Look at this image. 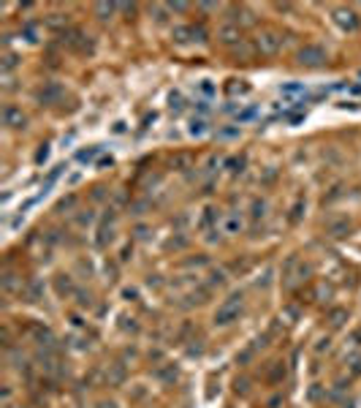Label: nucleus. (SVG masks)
<instances>
[{
    "label": "nucleus",
    "mask_w": 361,
    "mask_h": 408,
    "mask_svg": "<svg viewBox=\"0 0 361 408\" xmlns=\"http://www.w3.org/2000/svg\"><path fill=\"white\" fill-rule=\"evenodd\" d=\"M282 33L280 30H274V27H264L261 33L255 36V41H253V49L258 54H264V57H272V54H277L282 49Z\"/></svg>",
    "instance_id": "f257e3e1"
},
{
    "label": "nucleus",
    "mask_w": 361,
    "mask_h": 408,
    "mask_svg": "<svg viewBox=\"0 0 361 408\" xmlns=\"http://www.w3.org/2000/svg\"><path fill=\"white\" fill-rule=\"evenodd\" d=\"M242 308H245V297H242V294H231L228 300H225L220 308H217V313H215V324H217V327H228L231 321L239 318Z\"/></svg>",
    "instance_id": "f03ea898"
},
{
    "label": "nucleus",
    "mask_w": 361,
    "mask_h": 408,
    "mask_svg": "<svg viewBox=\"0 0 361 408\" xmlns=\"http://www.w3.org/2000/svg\"><path fill=\"white\" fill-rule=\"evenodd\" d=\"M326 60H329V54H326L323 46H318V44H307L296 52V63L304 66V68H320V66H326Z\"/></svg>",
    "instance_id": "7ed1b4c3"
},
{
    "label": "nucleus",
    "mask_w": 361,
    "mask_h": 408,
    "mask_svg": "<svg viewBox=\"0 0 361 408\" xmlns=\"http://www.w3.org/2000/svg\"><path fill=\"white\" fill-rule=\"evenodd\" d=\"M62 41L68 44V49H74V52H79V54H90V52H92L90 36H84L82 30H76V27H68L65 33H62Z\"/></svg>",
    "instance_id": "20e7f679"
},
{
    "label": "nucleus",
    "mask_w": 361,
    "mask_h": 408,
    "mask_svg": "<svg viewBox=\"0 0 361 408\" xmlns=\"http://www.w3.org/2000/svg\"><path fill=\"white\" fill-rule=\"evenodd\" d=\"M332 17H334V22L340 25L342 30H348V33H356V30L361 27V19H358V14L353 11V9H334L332 11Z\"/></svg>",
    "instance_id": "39448f33"
},
{
    "label": "nucleus",
    "mask_w": 361,
    "mask_h": 408,
    "mask_svg": "<svg viewBox=\"0 0 361 408\" xmlns=\"http://www.w3.org/2000/svg\"><path fill=\"white\" fill-rule=\"evenodd\" d=\"M217 41L223 46H237L242 44V27L239 22H225V25L217 27Z\"/></svg>",
    "instance_id": "423d86ee"
},
{
    "label": "nucleus",
    "mask_w": 361,
    "mask_h": 408,
    "mask_svg": "<svg viewBox=\"0 0 361 408\" xmlns=\"http://www.w3.org/2000/svg\"><path fill=\"white\" fill-rule=\"evenodd\" d=\"M3 123L9 125V128H14V131L27 128V117H25V112H22L19 106H14V104L3 106Z\"/></svg>",
    "instance_id": "0eeeda50"
},
{
    "label": "nucleus",
    "mask_w": 361,
    "mask_h": 408,
    "mask_svg": "<svg viewBox=\"0 0 361 408\" xmlns=\"http://www.w3.org/2000/svg\"><path fill=\"white\" fill-rule=\"evenodd\" d=\"M60 96H62V90L57 88V84H44V88L36 93V98L41 101V104H54Z\"/></svg>",
    "instance_id": "6e6552de"
},
{
    "label": "nucleus",
    "mask_w": 361,
    "mask_h": 408,
    "mask_svg": "<svg viewBox=\"0 0 361 408\" xmlns=\"http://www.w3.org/2000/svg\"><path fill=\"white\" fill-rule=\"evenodd\" d=\"M225 93H228V96H247L250 84L245 79H228L225 82Z\"/></svg>",
    "instance_id": "1a4fd4ad"
},
{
    "label": "nucleus",
    "mask_w": 361,
    "mask_h": 408,
    "mask_svg": "<svg viewBox=\"0 0 361 408\" xmlns=\"http://www.w3.org/2000/svg\"><path fill=\"white\" fill-rule=\"evenodd\" d=\"M171 36H174V41H177V44H187V41H193V25H177Z\"/></svg>",
    "instance_id": "9d476101"
},
{
    "label": "nucleus",
    "mask_w": 361,
    "mask_h": 408,
    "mask_svg": "<svg viewBox=\"0 0 361 408\" xmlns=\"http://www.w3.org/2000/svg\"><path fill=\"white\" fill-rule=\"evenodd\" d=\"M345 321H348V310L345 308H334L332 313H329V327L332 329H340Z\"/></svg>",
    "instance_id": "9b49d317"
},
{
    "label": "nucleus",
    "mask_w": 361,
    "mask_h": 408,
    "mask_svg": "<svg viewBox=\"0 0 361 408\" xmlns=\"http://www.w3.org/2000/svg\"><path fill=\"white\" fill-rule=\"evenodd\" d=\"M245 163H247V158H245V155H234V158H228V161H225V169L237 174V171H242V169H245Z\"/></svg>",
    "instance_id": "f8f14e48"
},
{
    "label": "nucleus",
    "mask_w": 361,
    "mask_h": 408,
    "mask_svg": "<svg viewBox=\"0 0 361 408\" xmlns=\"http://www.w3.org/2000/svg\"><path fill=\"white\" fill-rule=\"evenodd\" d=\"M114 11H117V6H114V3H95V14H98L101 19H109Z\"/></svg>",
    "instance_id": "ddd939ff"
},
{
    "label": "nucleus",
    "mask_w": 361,
    "mask_h": 408,
    "mask_svg": "<svg viewBox=\"0 0 361 408\" xmlns=\"http://www.w3.org/2000/svg\"><path fill=\"white\" fill-rule=\"evenodd\" d=\"M239 229H242V221H239L237 215H228V218H225V231H228V234H237Z\"/></svg>",
    "instance_id": "4468645a"
},
{
    "label": "nucleus",
    "mask_w": 361,
    "mask_h": 408,
    "mask_svg": "<svg viewBox=\"0 0 361 408\" xmlns=\"http://www.w3.org/2000/svg\"><path fill=\"white\" fill-rule=\"evenodd\" d=\"M282 96H304V84H282Z\"/></svg>",
    "instance_id": "2eb2a0df"
},
{
    "label": "nucleus",
    "mask_w": 361,
    "mask_h": 408,
    "mask_svg": "<svg viewBox=\"0 0 361 408\" xmlns=\"http://www.w3.org/2000/svg\"><path fill=\"white\" fill-rule=\"evenodd\" d=\"M207 133V120H193L190 123V136H201Z\"/></svg>",
    "instance_id": "dca6fc26"
},
{
    "label": "nucleus",
    "mask_w": 361,
    "mask_h": 408,
    "mask_svg": "<svg viewBox=\"0 0 361 408\" xmlns=\"http://www.w3.org/2000/svg\"><path fill=\"white\" fill-rule=\"evenodd\" d=\"M98 153H101V147H90V150H79V153H76V158H79V161H92Z\"/></svg>",
    "instance_id": "f3484780"
},
{
    "label": "nucleus",
    "mask_w": 361,
    "mask_h": 408,
    "mask_svg": "<svg viewBox=\"0 0 361 408\" xmlns=\"http://www.w3.org/2000/svg\"><path fill=\"white\" fill-rule=\"evenodd\" d=\"M348 231H350V223H348V221L332 226V234H334V237H342V234H348Z\"/></svg>",
    "instance_id": "a211bd4d"
},
{
    "label": "nucleus",
    "mask_w": 361,
    "mask_h": 408,
    "mask_svg": "<svg viewBox=\"0 0 361 408\" xmlns=\"http://www.w3.org/2000/svg\"><path fill=\"white\" fill-rule=\"evenodd\" d=\"M14 66H17V54H6L3 57V71H11Z\"/></svg>",
    "instance_id": "6ab92c4d"
},
{
    "label": "nucleus",
    "mask_w": 361,
    "mask_h": 408,
    "mask_svg": "<svg viewBox=\"0 0 361 408\" xmlns=\"http://www.w3.org/2000/svg\"><path fill=\"white\" fill-rule=\"evenodd\" d=\"M264 210H266V204L264 201H253V218H264Z\"/></svg>",
    "instance_id": "aec40b11"
},
{
    "label": "nucleus",
    "mask_w": 361,
    "mask_h": 408,
    "mask_svg": "<svg viewBox=\"0 0 361 408\" xmlns=\"http://www.w3.org/2000/svg\"><path fill=\"white\" fill-rule=\"evenodd\" d=\"M253 114H255V109H253V106H247V109H242V112L237 114V120H239V123H242V120H250Z\"/></svg>",
    "instance_id": "412c9836"
},
{
    "label": "nucleus",
    "mask_w": 361,
    "mask_h": 408,
    "mask_svg": "<svg viewBox=\"0 0 361 408\" xmlns=\"http://www.w3.org/2000/svg\"><path fill=\"white\" fill-rule=\"evenodd\" d=\"M166 9H169V11H187L190 6H187V3H169Z\"/></svg>",
    "instance_id": "4be33fe9"
},
{
    "label": "nucleus",
    "mask_w": 361,
    "mask_h": 408,
    "mask_svg": "<svg viewBox=\"0 0 361 408\" xmlns=\"http://www.w3.org/2000/svg\"><path fill=\"white\" fill-rule=\"evenodd\" d=\"M199 88H201V93H204V96H212V93H215V88H212V84H209L207 79H204V82L199 84Z\"/></svg>",
    "instance_id": "5701e85b"
},
{
    "label": "nucleus",
    "mask_w": 361,
    "mask_h": 408,
    "mask_svg": "<svg viewBox=\"0 0 361 408\" xmlns=\"http://www.w3.org/2000/svg\"><path fill=\"white\" fill-rule=\"evenodd\" d=\"M187 163H190L187 155H177V166H187Z\"/></svg>",
    "instance_id": "b1692460"
},
{
    "label": "nucleus",
    "mask_w": 361,
    "mask_h": 408,
    "mask_svg": "<svg viewBox=\"0 0 361 408\" xmlns=\"http://www.w3.org/2000/svg\"><path fill=\"white\" fill-rule=\"evenodd\" d=\"M353 340H356V343H361V329H356V332H353Z\"/></svg>",
    "instance_id": "393cba45"
}]
</instances>
